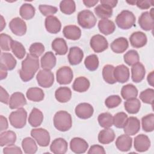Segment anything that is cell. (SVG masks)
<instances>
[{"label":"cell","mask_w":154,"mask_h":154,"mask_svg":"<svg viewBox=\"0 0 154 154\" xmlns=\"http://www.w3.org/2000/svg\"><path fill=\"white\" fill-rule=\"evenodd\" d=\"M88 147V144L83 138L75 137L70 142V148L71 150L77 154L85 153Z\"/></svg>","instance_id":"5bb4252c"},{"label":"cell","mask_w":154,"mask_h":154,"mask_svg":"<svg viewBox=\"0 0 154 154\" xmlns=\"http://www.w3.org/2000/svg\"><path fill=\"white\" fill-rule=\"evenodd\" d=\"M38 8L42 14L47 17L52 16V14H55L58 11V8L56 7L48 5L41 4L39 5Z\"/></svg>","instance_id":"db71d44e"},{"label":"cell","mask_w":154,"mask_h":154,"mask_svg":"<svg viewBox=\"0 0 154 154\" xmlns=\"http://www.w3.org/2000/svg\"><path fill=\"white\" fill-rule=\"evenodd\" d=\"M26 118L27 112L23 108L11 112L8 117L11 125L17 129L22 128L26 125Z\"/></svg>","instance_id":"5b68a950"},{"label":"cell","mask_w":154,"mask_h":154,"mask_svg":"<svg viewBox=\"0 0 154 154\" xmlns=\"http://www.w3.org/2000/svg\"><path fill=\"white\" fill-rule=\"evenodd\" d=\"M27 98L33 102H40L45 97L43 90L38 87H31L28 89L26 93Z\"/></svg>","instance_id":"e575fe53"},{"label":"cell","mask_w":154,"mask_h":154,"mask_svg":"<svg viewBox=\"0 0 154 154\" xmlns=\"http://www.w3.org/2000/svg\"><path fill=\"white\" fill-rule=\"evenodd\" d=\"M16 141V135L12 131L2 132L0 134V146H10L15 143Z\"/></svg>","instance_id":"836d02e7"},{"label":"cell","mask_w":154,"mask_h":154,"mask_svg":"<svg viewBox=\"0 0 154 154\" xmlns=\"http://www.w3.org/2000/svg\"><path fill=\"white\" fill-rule=\"evenodd\" d=\"M125 110L129 114H134L137 113L141 107V102L137 98H132L128 100L124 103Z\"/></svg>","instance_id":"8d00e7d4"},{"label":"cell","mask_w":154,"mask_h":154,"mask_svg":"<svg viewBox=\"0 0 154 154\" xmlns=\"http://www.w3.org/2000/svg\"><path fill=\"white\" fill-rule=\"evenodd\" d=\"M97 120L100 126L103 128H108L113 125V117L109 112H102L98 116Z\"/></svg>","instance_id":"b9f144b4"},{"label":"cell","mask_w":154,"mask_h":154,"mask_svg":"<svg viewBox=\"0 0 154 154\" xmlns=\"http://www.w3.org/2000/svg\"><path fill=\"white\" fill-rule=\"evenodd\" d=\"M29 54L36 57H40L45 51V46L41 43H34L29 48Z\"/></svg>","instance_id":"816d5d0a"},{"label":"cell","mask_w":154,"mask_h":154,"mask_svg":"<svg viewBox=\"0 0 154 154\" xmlns=\"http://www.w3.org/2000/svg\"><path fill=\"white\" fill-rule=\"evenodd\" d=\"M45 28L47 31L51 34L59 32L61 28V23L60 20L54 16L46 17L45 22Z\"/></svg>","instance_id":"9a60e30c"},{"label":"cell","mask_w":154,"mask_h":154,"mask_svg":"<svg viewBox=\"0 0 154 154\" xmlns=\"http://www.w3.org/2000/svg\"><path fill=\"white\" fill-rule=\"evenodd\" d=\"M140 99L144 103L153 105V99H154V90L153 88H147L140 94Z\"/></svg>","instance_id":"c3c4849f"},{"label":"cell","mask_w":154,"mask_h":154,"mask_svg":"<svg viewBox=\"0 0 154 154\" xmlns=\"http://www.w3.org/2000/svg\"><path fill=\"white\" fill-rule=\"evenodd\" d=\"M16 60L13 55L8 52H1L0 58V66L3 67L7 70H11L16 66Z\"/></svg>","instance_id":"7402d4cb"},{"label":"cell","mask_w":154,"mask_h":154,"mask_svg":"<svg viewBox=\"0 0 154 154\" xmlns=\"http://www.w3.org/2000/svg\"><path fill=\"white\" fill-rule=\"evenodd\" d=\"M1 31H2L4 29V28L6 24H5V21L4 19V17L2 15L1 16Z\"/></svg>","instance_id":"03108f58"},{"label":"cell","mask_w":154,"mask_h":154,"mask_svg":"<svg viewBox=\"0 0 154 154\" xmlns=\"http://www.w3.org/2000/svg\"><path fill=\"white\" fill-rule=\"evenodd\" d=\"M129 70L124 64H120L114 69V76L117 82L120 83H125L129 79Z\"/></svg>","instance_id":"e0dca14e"},{"label":"cell","mask_w":154,"mask_h":154,"mask_svg":"<svg viewBox=\"0 0 154 154\" xmlns=\"http://www.w3.org/2000/svg\"><path fill=\"white\" fill-rule=\"evenodd\" d=\"M43 120L42 112L37 108H32L28 117V123L32 127L40 126Z\"/></svg>","instance_id":"d6a6232c"},{"label":"cell","mask_w":154,"mask_h":154,"mask_svg":"<svg viewBox=\"0 0 154 154\" xmlns=\"http://www.w3.org/2000/svg\"><path fill=\"white\" fill-rule=\"evenodd\" d=\"M128 119V115L124 112H119L113 117V125L117 128H123Z\"/></svg>","instance_id":"681fc988"},{"label":"cell","mask_w":154,"mask_h":154,"mask_svg":"<svg viewBox=\"0 0 154 154\" xmlns=\"http://www.w3.org/2000/svg\"><path fill=\"white\" fill-rule=\"evenodd\" d=\"M147 79L148 81V83L151 86H153V82H154V72L152 71L150 73L148 74Z\"/></svg>","instance_id":"be15d7a7"},{"label":"cell","mask_w":154,"mask_h":154,"mask_svg":"<svg viewBox=\"0 0 154 154\" xmlns=\"http://www.w3.org/2000/svg\"><path fill=\"white\" fill-rule=\"evenodd\" d=\"M55 99L61 103L69 101L72 97V91L67 87H60L55 92Z\"/></svg>","instance_id":"f546056e"},{"label":"cell","mask_w":154,"mask_h":154,"mask_svg":"<svg viewBox=\"0 0 154 154\" xmlns=\"http://www.w3.org/2000/svg\"><path fill=\"white\" fill-rule=\"evenodd\" d=\"M126 2H127V3H128V4H131L132 5H135V4L136 1H126Z\"/></svg>","instance_id":"003e7915"},{"label":"cell","mask_w":154,"mask_h":154,"mask_svg":"<svg viewBox=\"0 0 154 154\" xmlns=\"http://www.w3.org/2000/svg\"><path fill=\"white\" fill-rule=\"evenodd\" d=\"M73 71L69 66H63L60 67L56 73L57 81L61 85L70 84L73 79Z\"/></svg>","instance_id":"ba28073f"},{"label":"cell","mask_w":154,"mask_h":154,"mask_svg":"<svg viewBox=\"0 0 154 154\" xmlns=\"http://www.w3.org/2000/svg\"><path fill=\"white\" fill-rule=\"evenodd\" d=\"M31 135L41 147H46L49 144V133L43 128L32 129L31 131Z\"/></svg>","instance_id":"52a82bcc"},{"label":"cell","mask_w":154,"mask_h":154,"mask_svg":"<svg viewBox=\"0 0 154 154\" xmlns=\"http://www.w3.org/2000/svg\"><path fill=\"white\" fill-rule=\"evenodd\" d=\"M35 8L31 4L25 3L21 5L19 9V14L22 19L29 20L32 19L35 14Z\"/></svg>","instance_id":"74e56055"},{"label":"cell","mask_w":154,"mask_h":154,"mask_svg":"<svg viewBox=\"0 0 154 154\" xmlns=\"http://www.w3.org/2000/svg\"><path fill=\"white\" fill-rule=\"evenodd\" d=\"M141 123L143 131L147 132H152L154 129V114L150 113L143 117Z\"/></svg>","instance_id":"7bdbcfd3"},{"label":"cell","mask_w":154,"mask_h":154,"mask_svg":"<svg viewBox=\"0 0 154 154\" xmlns=\"http://www.w3.org/2000/svg\"><path fill=\"white\" fill-rule=\"evenodd\" d=\"M115 138V133L114 131L108 128L101 130L98 134V141L103 144H109L114 141Z\"/></svg>","instance_id":"4dcf8cb0"},{"label":"cell","mask_w":154,"mask_h":154,"mask_svg":"<svg viewBox=\"0 0 154 154\" xmlns=\"http://www.w3.org/2000/svg\"><path fill=\"white\" fill-rule=\"evenodd\" d=\"M22 147L25 153L33 154L37 150L35 141L31 137H26L22 141Z\"/></svg>","instance_id":"f35d334b"},{"label":"cell","mask_w":154,"mask_h":154,"mask_svg":"<svg viewBox=\"0 0 154 154\" xmlns=\"http://www.w3.org/2000/svg\"><path fill=\"white\" fill-rule=\"evenodd\" d=\"M125 62L129 66H132L139 62L140 57L137 51L131 49L128 51L123 56Z\"/></svg>","instance_id":"7dc6e473"},{"label":"cell","mask_w":154,"mask_h":154,"mask_svg":"<svg viewBox=\"0 0 154 154\" xmlns=\"http://www.w3.org/2000/svg\"><path fill=\"white\" fill-rule=\"evenodd\" d=\"M94 13L97 15V17L102 19H108L112 16V10L110 7L103 5L99 4L97 5L94 9Z\"/></svg>","instance_id":"ab89813d"},{"label":"cell","mask_w":154,"mask_h":154,"mask_svg":"<svg viewBox=\"0 0 154 154\" xmlns=\"http://www.w3.org/2000/svg\"><path fill=\"white\" fill-rule=\"evenodd\" d=\"M26 104V100L24 94L20 92L13 93L9 99V108L11 109H19Z\"/></svg>","instance_id":"2e32d148"},{"label":"cell","mask_w":154,"mask_h":154,"mask_svg":"<svg viewBox=\"0 0 154 154\" xmlns=\"http://www.w3.org/2000/svg\"><path fill=\"white\" fill-rule=\"evenodd\" d=\"M56 61V57L54 53L51 51L47 52L41 58V67L43 68V69L51 70L55 67Z\"/></svg>","instance_id":"484cf974"},{"label":"cell","mask_w":154,"mask_h":154,"mask_svg":"<svg viewBox=\"0 0 154 154\" xmlns=\"http://www.w3.org/2000/svg\"><path fill=\"white\" fill-rule=\"evenodd\" d=\"M76 116L82 119H87L90 118L94 112L93 107L88 103H81L78 104L75 109Z\"/></svg>","instance_id":"7c38bea8"},{"label":"cell","mask_w":154,"mask_h":154,"mask_svg":"<svg viewBox=\"0 0 154 154\" xmlns=\"http://www.w3.org/2000/svg\"><path fill=\"white\" fill-rule=\"evenodd\" d=\"M123 128L125 134L134 135L140 129V122L136 117H130L127 119Z\"/></svg>","instance_id":"8fae6325"},{"label":"cell","mask_w":154,"mask_h":154,"mask_svg":"<svg viewBox=\"0 0 154 154\" xmlns=\"http://www.w3.org/2000/svg\"><path fill=\"white\" fill-rule=\"evenodd\" d=\"M77 19L78 24L85 29H90L94 27L97 22L94 14L89 10H84L79 12Z\"/></svg>","instance_id":"277c9868"},{"label":"cell","mask_w":154,"mask_h":154,"mask_svg":"<svg viewBox=\"0 0 154 154\" xmlns=\"http://www.w3.org/2000/svg\"><path fill=\"white\" fill-rule=\"evenodd\" d=\"M63 33L66 38L72 40H78L81 35V29L73 25L65 26L63 29Z\"/></svg>","instance_id":"d4e9b609"},{"label":"cell","mask_w":154,"mask_h":154,"mask_svg":"<svg viewBox=\"0 0 154 154\" xmlns=\"http://www.w3.org/2000/svg\"><path fill=\"white\" fill-rule=\"evenodd\" d=\"M84 57L82 50L77 46L71 47L68 54V60L71 65H77L79 64Z\"/></svg>","instance_id":"cb8c5ba5"},{"label":"cell","mask_w":154,"mask_h":154,"mask_svg":"<svg viewBox=\"0 0 154 154\" xmlns=\"http://www.w3.org/2000/svg\"><path fill=\"white\" fill-rule=\"evenodd\" d=\"M12 42H13L12 38L10 35L5 33L1 34L0 45H1V49L2 51H10Z\"/></svg>","instance_id":"f907efd6"},{"label":"cell","mask_w":154,"mask_h":154,"mask_svg":"<svg viewBox=\"0 0 154 154\" xmlns=\"http://www.w3.org/2000/svg\"><path fill=\"white\" fill-rule=\"evenodd\" d=\"M146 74L145 67L140 62L135 63L131 67V78L136 83L141 82L144 78Z\"/></svg>","instance_id":"ffe728a7"},{"label":"cell","mask_w":154,"mask_h":154,"mask_svg":"<svg viewBox=\"0 0 154 154\" xmlns=\"http://www.w3.org/2000/svg\"><path fill=\"white\" fill-rule=\"evenodd\" d=\"M54 125L55 128L61 132L69 130L72 126L71 115L66 111H59L54 117Z\"/></svg>","instance_id":"7a4b0ae2"},{"label":"cell","mask_w":154,"mask_h":154,"mask_svg":"<svg viewBox=\"0 0 154 154\" xmlns=\"http://www.w3.org/2000/svg\"><path fill=\"white\" fill-rule=\"evenodd\" d=\"M98 28L102 34L108 35L114 32L116 29V25L111 20L108 19H101L99 21Z\"/></svg>","instance_id":"f1b7e54d"},{"label":"cell","mask_w":154,"mask_h":154,"mask_svg":"<svg viewBox=\"0 0 154 154\" xmlns=\"http://www.w3.org/2000/svg\"><path fill=\"white\" fill-rule=\"evenodd\" d=\"M11 49L13 54L19 59H22L26 54V50L23 45L16 40H13L11 45Z\"/></svg>","instance_id":"f6af8a7d"},{"label":"cell","mask_w":154,"mask_h":154,"mask_svg":"<svg viewBox=\"0 0 154 154\" xmlns=\"http://www.w3.org/2000/svg\"><path fill=\"white\" fill-rule=\"evenodd\" d=\"M0 75L1 80L5 79L7 76V70L2 66H0Z\"/></svg>","instance_id":"e7e4bbea"},{"label":"cell","mask_w":154,"mask_h":154,"mask_svg":"<svg viewBox=\"0 0 154 154\" xmlns=\"http://www.w3.org/2000/svg\"><path fill=\"white\" fill-rule=\"evenodd\" d=\"M90 83L89 80L84 76H79L76 78L72 85L73 90L82 93L86 91L90 87Z\"/></svg>","instance_id":"1f68e13d"},{"label":"cell","mask_w":154,"mask_h":154,"mask_svg":"<svg viewBox=\"0 0 154 154\" xmlns=\"http://www.w3.org/2000/svg\"><path fill=\"white\" fill-rule=\"evenodd\" d=\"M116 23L122 29H128L135 25V16L129 10L122 11L116 17Z\"/></svg>","instance_id":"3957f363"},{"label":"cell","mask_w":154,"mask_h":154,"mask_svg":"<svg viewBox=\"0 0 154 154\" xmlns=\"http://www.w3.org/2000/svg\"><path fill=\"white\" fill-rule=\"evenodd\" d=\"M132 138L130 135L123 134L118 137L116 141L117 148L122 152H128L132 147Z\"/></svg>","instance_id":"603a6c76"},{"label":"cell","mask_w":154,"mask_h":154,"mask_svg":"<svg viewBox=\"0 0 154 154\" xmlns=\"http://www.w3.org/2000/svg\"><path fill=\"white\" fill-rule=\"evenodd\" d=\"M85 67L90 71H94L99 67V59L96 55L91 54L87 56L84 60Z\"/></svg>","instance_id":"bcb514c9"},{"label":"cell","mask_w":154,"mask_h":154,"mask_svg":"<svg viewBox=\"0 0 154 154\" xmlns=\"http://www.w3.org/2000/svg\"><path fill=\"white\" fill-rule=\"evenodd\" d=\"M52 49L56 52V55H66L68 51L66 40L63 38H56L52 42Z\"/></svg>","instance_id":"83f0119b"},{"label":"cell","mask_w":154,"mask_h":154,"mask_svg":"<svg viewBox=\"0 0 154 154\" xmlns=\"http://www.w3.org/2000/svg\"><path fill=\"white\" fill-rule=\"evenodd\" d=\"M138 93V90L136 87L131 84H128L123 86L121 90V95L125 100L137 97Z\"/></svg>","instance_id":"d590c367"},{"label":"cell","mask_w":154,"mask_h":154,"mask_svg":"<svg viewBox=\"0 0 154 154\" xmlns=\"http://www.w3.org/2000/svg\"><path fill=\"white\" fill-rule=\"evenodd\" d=\"M83 3L87 7H92L96 5V4L99 2L97 0H83Z\"/></svg>","instance_id":"6125c7cd"},{"label":"cell","mask_w":154,"mask_h":154,"mask_svg":"<svg viewBox=\"0 0 154 154\" xmlns=\"http://www.w3.org/2000/svg\"><path fill=\"white\" fill-rule=\"evenodd\" d=\"M3 153L5 154L9 153H22V151L20 148L17 146H14V144L8 146L3 149Z\"/></svg>","instance_id":"11a10c76"},{"label":"cell","mask_w":154,"mask_h":154,"mask_svg":"<svg viewBox=\"0 0 154 154\" xmlns=\"http://www.w3.org/2000/svg\"><path fill=\"white\" fill-rule=\"evenodd\" d=\"M39 69V60L38 57L30 54L26 55V58L22 62V67L19 70V75L23 82H28L32 79Z\"/></svg>","instance_id":"6da1fadb"},{"label":"cell","mask_w":154,"mask_h":154,"mask_svg":"<svg viewBox=\"0 0 154 154\" xmlns=\"http://www.w3.org/2000/svg\"><path fill=\"white\" fill-rule=\"evenodd\" d=\"M100 2L101 4L105 5L112 9L116 6L118 1L117 0H101Z\"/></svg>","instance_id":"91938a15"},{"label":"cell","mask_w":154,"mask_h":154,"mask_svg":"<svg viewBox=\"0 0 154 154\" xmlns=\"http://www.w3.org/2000/svg\"><path fill=\"white\" fill-rule=\"evenodd\" d=\"M114 67L111 64L105 65L102 69V76L104 81L109 84H115L117 81L114 76Z\"/></svg>","instance_id":"60d3db41"},{"label":"cell","mask_w":154,"mask_h":154,"mask_svg":"<svg viewBox=\"0 0 154 154\" xmlns=\"http://www.w3.org/2000/svg\"><path fill=\"white\" fill-rule=\"evenodd\" d=\"M130 43L135 48H140L144 46L147 42L146 35L141 31L133 32L129 37Z\"/></svg>","instance_id":"d6986e66"},{"label":"cell","mask_w":154,"mask_h":154,"mask_svg":"<svg viewBox=\"0 0 154 154\" xmlns=\"http://www.w3.org/2000/svg\"><path fill=\"white\" fill-rule=\"evenodd\" d=\"M122 102V99L119 95H111L105 100V104L108 108H113L119 106Z\"/></svg>","instance_id":"f5cc1de1"},{"label":"cell","mask_w":154,"mask_h":154,"mask_svg":"<svg viewBox=\"0 0 154 154\" xmlns=\"http://www.w3.org/2000/svg\"><path fill=\"white\" fill-rule=\"evenodd\" d=\"M149 11H145L141 13L138 19V24L140 26L144 31H150L153 29L154 19Z\"/></svg>","instance_id":"ac0fdd59"},{"label":"cell","mask_w":154,"mask_h":154,"mask_svg":"<svg viewBox=\"0 0 154 154\" xmlns=\"http://www.w3.org/2000/svg\"><path fill=\"white\" fill-rule=\"evenodd\" d=\"M135 4L139 8L144 10V9L149 8L150 6H153L154 1H149V0L137 1L135 2Z\"/></svg>","instance_id":"9f6ffc18"},{"label":"cell","mask_w":154,"mask_h":154,"mask_svg":"<svg viewBox=\"0 0 154 154\" xmlns=\"http://www.w3.org/2000/svg\"><path fill=\"white\" fill-rule=\"evenodd\" d=\"M38 84L43 88L51 87L54 82V73L50 70L42 69L38 71L36 75Z\"/></svg>","instance_id":"8992f818"},{"label":"cell","mask_w":154,"mask_h":154,"mask_svg":"<svg viewBox=\"0 0 154 154\" xmlns=\"http://www.w3.org/2000/svg\"><path fill=\"white\" fill-rule=\"evenodd\" d=\"M105 153L106 152L104 148L102 146L97 144H94L91 146L87 152L88 154H94V153L105 154Z\"/></svg>","instance_id":"6f0895ef"},{"label":"cell","mask_w":154,"mask_h":154,"mask_svg":"<svg viewBox=\"0 0 154 154\" xmlns=\"http://www.w3.org/2000/svg\"><path fill=\"white\" fill-rule=\"evenodd\" d=\"M0 100L2 103L5 104H8L9 102V94L7 93V91L2 87H0Z\"/></svg>","instance_id":"680465c9"},{"label":"cell","mask_w":154,"mask_h":154,"mask_svg":"<svg viewBox=\"0 0 154 154\" xmlns=\"http://www.w3.org/2000/svg\"><path fill=\"white\" fill-rule=\"evenodd\" d=\"M68 148L67 142L63 138H55L50 146L51 151L55 154H64Z\"/></svg>","instance_id":"44dd1931"},{"label":"cell","mask_w":154,"mask_h":154,"mask_svg":"<svg viewBox=\"0 0 154 154\" xmlns=\"http://www.w3.org/2000/svg\"><path fill=\"white\" fill-rule=\"evenodd\" d=\"M90 46L96 53H100L105 51L108 47V43L106 38L100 35L96 34L93 35L90 42Z\"/></svg>","instance_id":"9c48e42d"},{"label":"cell","mask_w":154,"mask_h":154,"mask_svg":"<svg viewBox=\"0 0 154 154\" xmlns=\"http://www.w3.org/2000/svg\"><path fill=\"white\" fill-rule=\"evenodd\" d=\"M0 122H1L0 131H1V132H2L8 128V121H7V119L6 117H5L1 115L0 116Z\"/></svg>","instance_id":"94428289"},{"label":"cell","mask_w":154,"mask_h":154,"mask_svg":"<svg viewBox=\"0 0 154 154\" xmlns=\"http://www.w3.org/2000/svg\"><path fill=\"white\" fill-rule=\"evenodd\" d=\"M9 28L13 34L18 36L23 35L26 32L25 22L18 17L11 19L9 23Z\"/></svg>","instance_id":"30bf717a"},{"label":"cell","mask_w":154,"mask_h":154,"mask_svg":"<svg viewBox=\"0 0 154 154\" xmlns=\"http://www.w3.org/2000/svg\"><path fill=\"white\" fill-rule=\"evenodd\" d=\"M60 8L62 13L71 14L76 10L75 2L73 0H63L60 2Z\"/></svg>","instance_id":"ee69618b"},{"label":"cell","mask_w":154,"mask_h":154,"mask_svg":"<svg viewBox=\"0 0 154 154\" xmlns=\"http://www.w3.org/2000/svg\"><path fill=\"white\" fill-rule=\"evenodd\" d=\"M129 46L127 39L125 37H119L115 39L110 45L111 50L116 54L124 52Z\"/></svg>","instance_id":"4316f807"},{"label":"cell","mask_w":154,"mask_h":154,"mask_svg":"<svg viewBox=\"0 0 154 154\" xmlns=\"http://www.w3.org/2000/svg\"><path fill=\"white\" fill-rule=\"evenodd\" d=\"M134 146L136 151L144 152L147 151L150 147V140L147 135L140 134L135 137Z\"/></svg>","instance_id":"4fadbf2b"}]
</instances>
